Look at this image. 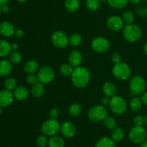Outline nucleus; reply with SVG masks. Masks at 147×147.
Listing matches in <instances>:
<instances>
[{"instance_id":"obj_1","label":"nucleus","mask_w":147,"mask_h":147,"mask_svg":"<svg viewBox=\"0 0 147 147\" xmlns=\"http://www.w3.org/2000/svg\"><path fill=\"white\" fill-rule=\"evenodd\" d=\"M72 82L78 88H84L90 82V73L88 69L83 66H78L74 69L71 75Z\"/></svg>"},{"instance_id":"obj_2","label":"nucleus","mask_w":147,"mask_h":147,"mask_svg":"<svg viewBox=\"0 0 147 147\" xmlns=\"http://www.w3.org/2000/svg\"><path fill=\"white\" fill-rule=\"evenodd\" d=\"M143 32L139 25L135 24H126L123 29V36L130 43L137 42L142 38Z\"/></svg>"},{"instance_id":"obj_3","label":"nucleus","mask_w":147,"mask_h":147,"mask_svg":"<svg viewBox=\"0 0 147 147\" xmlns=\"http://www.w3.org/2000/svg\"><path fill=\"white\" fill-rule=\"evenodd\" d=\"M146 88V82L143 77L135 76L129 82V90L134 95H141L144 93Z\"/></svg>"},{"instance_id":"obj_4","label":"nucleus","mask_w":147,"mask_h":147,"mask_svg":"<svg viewBox=\"0 0 147 147\" xmlns=\"http://www.w3.org/2000/svg\"><path fill=\"white\" fill-rule=\"evenodd\" d=\"M109 108L113 113L116 115H122L127 110V102L122 97L114 95L111 98Z\"/></svg>"},{"instance_id":"obj_5","label":"nucleus","mask_w":147,"mask_h":147,"mask_svg":"<svg viewBox=\"0 0 147 147\" xmlns=\"http://www.w3.org/2000/svg\"><path fill=\"white\" fill-rule=\"evenodd\" d=\"M113 74L116 79L124 81L129 79L131 75V70L129 65L123 62L116 63L112 69Z\"/></svg>"},{"instance_id":"obj_6","label":"nucleus","mask_w":147,"mask_h":147,"mask_svg":"<svg viewBox=\"0 0 147 147\" xmlns=\"http://www.w3.org/2000/svg\"><path fill=\"white\" fill-rule=\"evenodd\" d=\"M60 130V124L57 120L50 119L47 120L41 125V131L44 135L47 136H54L57 134Z\"/></svg>"},{"instance_id":"obj_7","label":"nucleus","mask_w":147,"mask_h":147,"mask_svg":"<svg viewBox=\"0 0 147 147\" xmlns=\"http://www.w3.org/2000/svg\"><path fill=\"white\" fill-rule=\"evenodd\" d=\"M146 137V130L143 125H135L129 131V138L134 144H142Z\"/></svg>"},{"instance_id":"obj_8","label":"nucleus","mask_w":147,"mask_h":147,"mask_svg":"<svg viewBox=\"0 0 147 147\" xmlns=\"http://www.w3.org/2000/svg\"><path fill=\"white\" fill-rule=\"evenodd\" d=\"M88 116L91 121L100 122L108 117V111L103 105H95L89 110Z\"/></svg>"},{"instance_id":"obj_9","label":"nucleus","mask_w":147,"mask_h":147,"mask_svg":"<svg viewBox=\"0 0 147 147\" xmlns=\"http://www.w3.org/2000/svg\"><path fill=\"white\" fill-rule=\"evenodd\" d=\"M37 75L39 82L43 84H46L51 82L54 79L55 72L51 66H44L39 69Z\"/></svg>"},{"instance_id":"obj_10","label":"nucleus","mask_w":147,"mask_h":147,"mask_svg":"<svg viewBox=\"0 0 147 147\" xmlns=\"http://www.w3.org/2000/svg\"><path fill=\"white\" fill-rule=\"evenodd\" d=\"M53 44L58 48H65L69 44V37L67 34L62 30H56L51 36Z\"/></svg>"},{"instance_id":"obj_11","label":"nucleus","mask_w":147,"mask_h":147,"mask_svg":"<svg viewBox=\"0 0 147 147\" xmlns=\"http://www.w3.org/2000/svg\"><path fill=\"white\" fill-rule=\"evenodd\" d=\"M110 42L107 38L104 37H95L91 43V48L95 52L98 53H105L110 48Z\"/></svg>"},{"instance_id":"obj_12","label":"nucleus","mask_w":147,"mask_h":147,"mask_svg":"<svg viewBox=\"0 0 147 147\" xmlns=\"http://www.w3.org/2000/svg\"><path fill=\"white\" fill-rule=\"evenodd\" d=\"M107 26L113 31H120L124 27V22L122 17L118 15H112L108 19Z\"/></svg>"},{"instance_id":"obj_13","label":"nucleus","mask_w":147,"mask_h":147,"mask_svg":"<svg viewBox=\"0 0 147 147\" xmlns=\"http://www.w3.org/2000/svg\"><path fill=\"white\" fill-rule=\"evenodd\" d=\"M60 131L66 138H73L76 133V127L73 122L65 121L60 125Z\"/></svg>"},{"instance_id":"obj_14","label":"nucleus","mask_w":147,"mask_h":147,"mask_svg":"<svg viewBox=\"0 0 147 147\" xmlns=\"http://www.w3.org/2000/svg\"><path fill=\"white\" fill-rule=\"evenodd\" d=\"M13 93L7 89H3L0 91V107L7 108L9 106L14 100Z\"/></svg>"},{"instance_id":"obj_15","label":"nucleus","mask_w":147,"mask_h":147,"mask_svg":"<svg viewBox=\"0 0 147 147\" xmlns=\"http://www.w3.org/2000/svg\"><path fill=\"white\" fill-rule=\"evenodd\" d=\"M15 27L14 24L8 21H4L0 24V34L4 37H9L14 35Z\"/></svg>"},{"instance_id":"obj_16","label":"nucleus","mask_w":147,"mask_h":147,"mask_svg":"<svg viewBox=\"0 0 147 147\" xmlns=\"http://www.w3.org/2000/svg\"><path fill=\"white\" fill-rule=\"evenodd\" d=\"M68 61L69 63L74 68L80 66L83 62V56L81 53L76 50L71 51L68 56Z\"/></svg>"},{"instance_id":"obj_17","label":"nucleus","mask_w":147,"mask_h":147,"mask_svg":"<svg viewBox=\"0 0 147 147\" xmlns=\"http://www.w3.org/2000/svg\"><path fill=\"white\" fill-rule=\"evenodd\" d=\"M13 95L16 99L19 101H23L27 99L29 96V91L25 86H17L13 91Z\"/></svg>"},{"instance_id":"obj_18","label":"nucleus","mask_w":147,"mask_h":147,"mask_svg":"<svg viewBox=\"0 0 147 147\" xmlns=\"http://www.w3.org/2000/svg\"><path fill=\"white\" fill-rule=\"evenodd\" d=\"M12 70V63L9 60L3 59L0 61V76H7Z\"/></svg>"},{"instance_id":"obj_19","label":"nucleus","mask_w":147,"mask_h":147,"mask_svg":"<svg viewBox=\"0 0 147 147\" xmlns=\"http://www.w3.org/2000/svg\"><path fill=\"white\" fill-rule=\"evenodd\" d=\"M24 71L29 74H34L39 70V63L35 60H30L24 65Z\"/></svg>"},{"instance_id":"obj_20","label":"nucleus","mask_w":147,"mask_h":147,"mask_svg":"<svg viewBox=\"0 0 147 147\" xmlns=\"http://www.w3.org/2000/svg\"><path fill=\"white\" fill-rule=\"evenodd\" d=\"M102 91L105 96L112 97L115 95L116 92V87L113 83L111 82H107L104 83L102 87Z\"/></svg>"},{"instance_id":"obj_21","label":"nucleus","mask_w":147,"mask_h":147,"mask_svg":"<svg viewBox=\"0 0 147 147\" xmlns=\"http://www.w3.org/2000/svg\"><path fill=\"white\" fill-rule=\"evenodd\" d=\"M45 86L43 84L38 82L36 84L32 85L31 88V94L34 97L40 98L42 97L45 94Z\"/></svg>"},{"instance_id":"obj_22","label":"nucleus","mask_w":147,"mask_h":147,"mask_svg":"<svg viewBox=\"0 0 147 147\" xmlns=\"http://www.w3.org/2000/svg\"><path fill=\"white\" fill-rule=\"evenodd\" d=\"M11 52V44L4 40H0V57L8 56Z\"/></svg>"},{"instance_id":"obj_23","label":"nucleus","mask_w":147,"mask_h":147,"mask_svg":"<svg viewBox=\"0 0 147 147\" xmlns=\"http://www.w3.org/2000/svg\"><path fill=\"white\" fill-rule=\"evenodd\" d=\"M65 7L69 12H75L80 7V1L79 0H65Z\"/></svg>"},{"instance_id":"obj_24","label":"nucleus","mask_w":147,"mask_h":147,"mask_svg":"<svg viewBox=\"0 0 147 147\" xmlns=\"http://www.w3.org/2000/svg\"><path fill=\"white\" fill-rule=\"evenodd\" d=\"M115 141L111 138L103 137L96 144L95 147H115Z\"/></svg>"},{"instance_id":"obj_25","label":"nucleus","mask_w":147,"mask_h":147,"mask_svg":"<svg viewBox=\"0 0 147 147\" xmlns=\"http://www.w3.org/2000/svg\"><path fill=\"white\" fill-rule=\"evenodd\" d=\"M142 105H143V102L141 98L135 97L131 99L129 102V108L133 112H139L142 109Z\"/></svg>"},{"instance_id":"obj_26","label":"nucleus","mask_w":147,"mask_h":147,"mask_svg":"<svg viewBox=\"0 0 147 147\" xmlns=\"http://www.w3.org/2000/svg\"><path fill=\"white\" fill-rule=\"evenodd\" d=\"M124 135L125 132L121 128L117 127V128L112 130L111 138L115 142H119V141H122L123 138H124Z\"/></svg>"},{"instance_id":"obj_27","label":"nucleus","mask_w":147,"mask_h":147,"mask_svg":"<svg viewBox=\"0 0 147 147\" xmlns=\"http://www.w3.org/2000/svg\"><path fill=\"white\" fill-rule=\"evenodd\" d=\"M65 141L61 137L54 135L49 139L48 147H64Z\"/></svg>"},{"instance_id":"obj_28","label":"nucleus","mask_w":147,"mask_h":147,"mask_svg":"<svg viewBox=\"0 0 147 147\" xmlns=\"http://www.w3.org/2000/svg\"><path fill=\"white\" fill-rule=\"evenodd\" d=\"M82 36L78 33H73L69 37V45L72 47H77L82 43Z\"/></svg>"},{"instance_id":"obj_29","label":"nucleus","mask_w":147,"mask_h":147,"mask_svg":"<svg viewBox=\"0 0 147 147\" xmlns=\"http://www.w3.org/2000/svg\"><path fill=\"white\" fill-rule=\"evenodd\" d=\"M9 60L13 64H19L22 61V56L17 50H11L10 54L9 55Z\"/></svg>"},{"instance_id":"obj_30","label":"nucleus","mask_w":147,"mask_h":147,"mask_svg":"<svg viewBox=\"0 0 147 147\" xmlns=\"http://www.w3.org/2000/svg\"><path fill=\"white\" fill-rule=\"evenodd\" d=\"M68 111L72 116H78L83 112V107L79 103H73L70 106Z\"/></svg>"},{"instance_id":"obj_31","label":"nucleus","mask_w":147,"mask_h":147,"mask_svg":"<svg viewBox=\"0 0 147 147\" xmlns=\"http://www.w3.org/2000/svg\"><path fill=\"white\" fill-rule=\"evenodd\" d=\"M108 3L114 9H123L128 4L129 0H107Z\"/></svg>"},{"instance_id":"obj_32","label":"nucleus","mask_w":147,"mask_h":147,"mask_svg":"<svg viewBox=\"0 0 147 147\" xmlns=\"http://www.w3.org/2000/svg\"><path fill=\"white\" fill-rule=\"evenodd\" d=\"M74 71V67L69 63H65L60 66V71L64 76H71Z\"/></svg>"},{"instance_id":"obj_33","label":"nucleus","mask_w":147,"mask_h":147,"mask_svg":"<svg viewBox=\"0 0 147 147\" xmlns=\"http://www.w3.org/2000/svg\"><path fill=\"white\" fill-rule=\"evenodd\" d=\"M86 5L88 10L95 12L98 10L100 7V0H86Z\"/></svg>"},{"instance_id":"obj_34","label":"nucleus","mask_w":147,"mask_h":147,"mask_svg":"<svg viewBox=\"0 0 147 147\" xmlns=\"http://www.w3.org/2000/svg\"><path fill=\"white\" fill-rule=\"evenodd\" d=\"M104 125L107 129L113 130L116 128L117 122H116V119L113 117L108 116L106 119L104 120Z\"/></svg>"},{"instance_id":"obj_35","label":"nucleus","mask_w":147,"mask_h":147,"mask_svg":"<svg viewBox=\"0 0 147 147\" xmlns=\"http://www.w3.org/2000/svg\"><path fill=\"white\" fill-rule=\"evenodd\" d=\"M122 19L126 24H133L135 20V16L132 12L127 11L123 13L122 15Z\"/></svg>"},{"instance_id":"obj_36","label":"nucleus","mask_w":147,"mask_h":147,"mask_svg":"<svg viewBox=\"0 0 147 147\" xmlns=\"http://www.w3.org/2000/svg\"><path fill=\"white\" fill-rule=\"evenodd\" d=\"M4 86H5L6 89H7V90H14L17 87V81L13 77L7 78L5 80V82H4Z\"/></svg>"},{"instance_id":"obj_37","label":"nucleus","mask_w":147,"mask_h":147,"mask_svg":"<svg viewBox=\"0 0 147 147\" xmlns=\"http://www.w3.org/2000/svg\"><path fill=\"white\" fill-rule=\"evenodd\" d=\"M36 142L39 147H47V146H48L49 139L47 138V135L42 134V135H40L37 136Z\"/></svg>"},{"instance_id":"obj_38","label":"nucleus","mask_w":147,"mask_h":147,"mask_svg":"<svg viewBox=\"0 0 147 147\" xmlns=\"http://www.w3.org/2000/svg\"><path fill=\"white\" fill-rule=\"evenodd\" d=\"M27 82L29 84L32 85V86L36 84L39 82L37 75H35L34 74H29L27 77Z\"/></svg>"},{"instance_id":"obj_39","label":"nucleus","mask_w":147,"mask_h":147,"mask_svg":"<svg viewBox=\"0 0 147 147\" xmlns=\"http://www.w3.org/2000/svg\"><path fill=\"white\" fill-rule=\"evenodd\" d=\"M49 115H50V118H52V119L57 120L59 118V116H60V111H59L57 108H54L50 111Z\"/></svg>"},{"instance_id":"obj_40","label":"nucleus","mask_w":147,"mask_h":147,"mask_svg":"<svg viewBox=\"0 0 147 147\" xmlns=\"http://www.w3.org/2000/svg\"><path fill=\"white\" fill-rule=\"evenodd\" d=\"M111 61L114 64L121 62V55L119 53H113L111 55Z\"/></svg>"},{"instance_id":"obj_41","label":"nucleus","mask_w":147,"mask_h":147,"mask_svg":"<svg viewBox=\"0 0 147 147\" xmlns=\"http://www.w3.org/2000/svg\"><path fill=\"white\" fill-rule=\"evenodd\" d=\"M135 125H142L144 124V118L142 115H136L134 118Z\"/></svg>"},{"instance_id":"obj_42","label":"nucleus","mask_w":147,"mask_h":147,"mask_svg":"<svg viewBox=\"0 0 147 147\" xmlns=\"http://www.w3.org/2000/svg\"><path fill=\"white\" fill-rule=\"evenodd\" d=\"M136 12L139 17H144L146 16V9H144V7H139V8L136 9Z\"/></svg>"},{"instance_id":"obj_43","label":"nucleus","mask_w":147,"mask_h":147,"mask_svg":"<svg viewBox=\"0 0 147 147\" xmlns=\"http://www.w3.org/2000/svg\"><path fill=\"white\" fill-rule=\"evenodd\" d=\"M14 35L18 38H21L24 35V32L21 29H17L14 32Z\"/></svg>"},{"instance_id":"obj_44","label":"nucleus","mask_w":147,"mask_h":147,"mask_svg":"<svg viewBox=\"0 0 147 147\" xmlns=\"http://www.w3.org/2000/svg\"><path fill=\"white\" fill-rule=\"evenodd\" d=\"M111 97H107V96L103 97L101 99L102 105H109V103H110V101H111Z\"/></svg>"},{"instance_id":"obj_45","label":"nucleus","mask_w":147,"mask_h":147,"mask_svg":"<svg viewBox=\"0 0 147 147\" xmlns=\"http://www.w3.org/2000/svg\"><path fill=\"white\" fill-rule=\"evenodd\" d=\"M1 12L4 13H7L9 11V7L7 4H2V5L1 6Z\"/></svg>"},{"instance_id":"obj_46","label":"nucleus","mask_w":147,"mask_h":147,"mask_svg":"<svg viewBox=\"0 0 147 147\" xmlns=\"http://www.w3.org/2000/svg\"><path fill=\"white\" fill-rule=\"evenodd\" d=\"M141 99H142L143 104H144V105H147V92H145L144 93L142 94V97H141Z\"/></svg>"},{"instance_id":"obj_47","label":"nucleus","mask_w":147,"mask_h":147,"mask_svg":"<svg viewBox=\"0 0 147 147\" xmlns=\"http://www.w3.org/2000/svg\"><path fill=\"white\" fill-rule=\"evenodd\" d=\"M11 50H17L19 48V46L17 43H12V44H11Z\"/></svg>"},{"instance_id":"obj_48","label":"nucleus","mask_w":147,"mask_h":147,"mask_svg":"<svg viewBox=\"0 0 147 147\" xmlns=\"http://www.w3.org/2000/svg\"><path fill=\"white\" fill-rule=\"evenodd\" d=\"M142 0H129V1H130L131 3L134 4H138L142 1Z\"/></svg>"},{"instance_id":"obj_49","label":"nucleus","mask_w":147,"mask_h":147,"mask_svg":"<svg viewBox=\"0 0 147 147\" xmlns=\"http://www.w3.org/2000/svg\"><path fill=\"white\" fill-rule=\"evenodd\" d=\"M140 147H147V140H145L143 143L141 144Z\"/></svg>"},{"instance_id":"obj_50","label":"nucleus","mask_w":147,"mask_h":147,"mask_svg":"<svg viewBox=\"0 0 147 147\" xmlns=\"http://www.w3.org/2000/svg\"><path fill=\"white\" fill-rule=\"evenodd\" d=\"M143 118H144V124L147 125V115H144Z\"/></svg>"},{"instance_id":"obj_51","label":"nucleus","mask_w":147,"mask_h":147,"mask_svg":"<svg viewBox=\"0 0 147 147\" xmlns=\"http://www.w3.org/2000/svg\"><path fill=\"white\" fill-rule=\"evenodd\" d=\"M9 1V0H0V5L7 4Z\"/></svg>"},{"instance_id":"obj_52","label":"nucleus","mask_w":147,"mask_h":147,"mask_svg":"<svg viewBox=\"0 0 147 147\" xmlns=\"http://www.w3.org/2000/svg\"><path fill=\"white\" fill-rule=\"evenodd\" d=\"M144 50L145 54L147 56V43H146V44L144 45Z\"/></svg>"},{"instance_id":"obj_53","label":"nucleus","mask_w":147,"mask_h":147,"mask_svg":"<svg viewBox=\"0 0 147 147\" xmlns=\"http://www.w3.org/2000/svg\"><path fill=\"white\" fill-rule=\"evenodd\" d=\"M17 1L20 3H24V2H25V1H27V0H17Z\"/></svg>"},{"instance_id":"obj_54","label":"nucleus","mask_w":147,"mask_h":147,"mask_svg":"<svg viewBox=\"0 0 147 147\" xmlns=\"http://www.w3.org/2000/svg\"><path fill=\"white\" fill-rule=\"evenodd\" d=\"M1 112H2V108H1V107H0V114H1Z\"/></svg>"},{"instance_id":"obj_55","label":"nucleus","mask_w":147,"mask_h":147,"mask_svg":"<svg viewBox=\"0 0 147 147\" xmlns=\"http://www.w3.org/2000/svg\"><path fill=\"white\" fill-rule=\"evenodd\" d=\"M146 17H147V7L146 8Z\"/></svg>"},{"instance_id":"obj_56","label":"nucleus","mask_w":147,"mask_h":147,"mask_svg":"<svg viewBox=\"0 0 147 147\" xmlns=\"http://www.w3.org/2000/svg\"><path fill=\"white\" fill-rule=\"evenodd\" d=\"M1 6H0V14H1Z\"/></svg>"},{"instance_id":"obj_57","label":"nucleus","mask_w":147,"mask_h":147,"mask_svg":"<svg viewBox=\"0 0 147 147\" xmlns=\"http://www.w3.org/2000/svg\"><path fill=\"white\" fill-rule=\"evenodd\" d=\"M100 1H106V0H100Z\"/></svg>"},{"instance_id":"obj_58","label":"nucleus","mask_w":147,"mask_h":147,"mask_svg":"<svg viewBox=\"0 0 147 147\" xmlns=\"http://www.w3.org/2000/svg\"><path fill=\"white\" fill-rule=\"evenodd\" d=\"M146 134H147V130H146Z\"/></svg>"},{"instance_id":"obj_59","label":"nucleus","mask_w":147,"mask_h":147,"mask_svg":"<svg viewBox=\"0 0 147 147\" xmlns=\"http://www.w3.org/2000/svg\"><path fill=\"white\" fill-rule=\"evenodd\" d=\"M146 1H147V0H146Z\"/></svg>"}]
</instances>
